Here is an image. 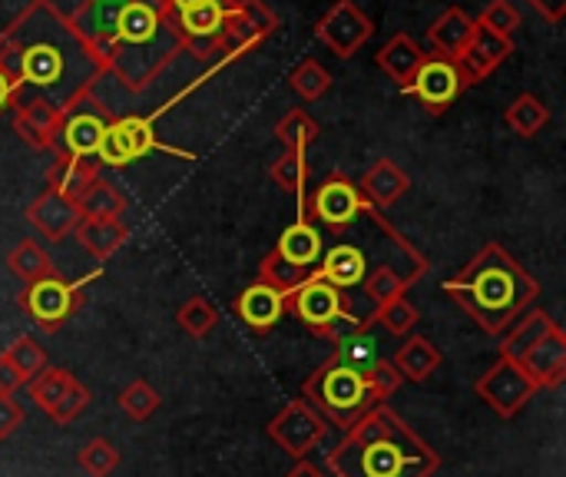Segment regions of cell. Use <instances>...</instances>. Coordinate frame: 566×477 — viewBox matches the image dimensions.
I'll return each mask as SVG.
<instances>
[{
    "label": "cell",
    "mask_w": 566,
    "mask_h": 477,
    "mask_svg": "<svg viewBox=\"0 0 566 477\" xmlns=\"http://www.w3.org/2000/svg\"><path fill=\"white\" fill-rule=\"evenodd\" d=\"M557 322H554V315L551 312H544V309H531L524 319H517L504 335H501V359H521L531 345H537L551 329H554Z\"/></svg>",
    "instance_id": "4dcf8cb0"
},
{
    "label": "cell",
    "mask_w": 566,
    "mask_h": 477,
    "mask_svg": "<svg viewBox=\"0 0 566 477\" xmlns=\"http://www.w3.org/2000/svg\"><path fill=\"white\" fill-rule=\"evenodd\" d=\"M289 86L305 100V103H318L328 90H332V73L318 63V60H302L292 76H289Z\"/></svg>",
    "instance_id": "60d3db41"
},
{
    "label": "cell",
    "mask_w": 566,
    "mask_h": 477,
    "mask_svg": "<svg viewBox=\"0 0 566 477\" xmlns=\"http://www.w3.org/2000/svg\"><path fill=\"white\" fill-rule=\"evenodd\" d=\"M358 189H361V196H365V203L368 206H375V209H391L408 189H411V176L395 163V159H375L368 169H365V176L358 179Z\"/></svg>",
    "instance_id": "cb8c5ba5"
},
{
    "label": "cell",
    "mask_w": 566,
    "mask_h": 477,
    "mask_svg": "<svg viewBox=\"0 0 566 477\" xmlns=\"http://www.w3.org/2000/svg\"><path fill=\"white\" fill-rule=\"evenodd\" d=\"M196 3H206V0H169L172 10H186V7H196Z\"/></svg>",
    "instance_id": "f5cc1de1"
},
{
    "label": "cell",
    "mask_w": 566,
    "mask_h": 477,
    "mask_svg": "<svg viewBox=\"0 0 566 477\" xmlns=\"http://www.w3.org/2000/svg\"><path fill=\"white\" fill-rule=\"evenodd\" d=\"M265 435L292 458V462H305L308 452H315L325 435H328V425L322 422V415L298 395L292 398L269 425H265Z\"/></svg>",
    "instance_id": "4fadbf2b"
},
{
    "label": "cell",
    "mask_w": 566,
    "mask_h": 477,
    "mask_svg": "<svg viewBox=\"0 0 566 477\" xmlns=\"http://www.w3.org/2000/svg\"><path fill=\"white\" fill-rule=\"evenodd\" d=\"M23 388V379L13 372V365L0 355V395H17Z\"/></svg>",
    "instance_id": "681fc988"
},
{
    "label": "cell",
    "mask_w": 566,
    "mask_h": 477,
    "mask_svg": "<svg viewBox=\"0 0 566 477\" xmlns=\"http://www.w3.org/2000/svg\"><path fill=\"white\" fill-rule=\"evenodd\" d=\"M332 477H434L441 455L405 418L375 405L328 452Z\"/></svg>",
    "instance_id": "7a4b0ae2"
},
{
    "label": "cell",
    "mask_w": 566,
    "mask_h": 477,
    "mask_svg": "<svg viewBox=\"0 0 566 477\" xmlns=\"http://www.w3.org/2000/svg\"><path fill=\"white\" fill-rule=\"evenodd\" d=\"M517 365L534 379L537 388H560L566 379V332L554 325L537 345H531Z\"/></svg>",
    "instance_id": "ffe728a7"
},
{
    "label": "cell",
    "mask_w": 566,
    "mask_h": 477,
    "mask_svg": "<svg viewBox=\"0 0 566 477\" xmlns=\"http://www.w3.org/2000/svg\"><path fill=\"white\" fill-rule=\"evenodd\" d=\"M322 126L315 123V116L302 106L289 110L279 123H275V139L285 146V149H308L315 139H318Z\"/></svg>",
    "instance_id": "e575fe53"
},
{
    "label": "cell",
    "mask_w": 566,
    "mask_h": 477,
    "mask_svg": "<svg viewBox=\"0 0 566 477\" xmlns=\"http://www.w3.org/2000/svg\"><path fill=\"white\" fill-rule=\"evenodd\" d=\"M418 319H421V312L408 302V299H391V302H385L381 309H375V322H381L391 335H408L415 325H418Z\"/></svg>",
    "instance_id": "f6af8a7d"
},
{
    "label": "cell",
    "mask_w": 566,
    "mask_h": 477,
    "mask_svg": "<svg viewBox=\"0 0 566 477\" xmlns=\"http://www.w3.org/2000/svg\"><path fill=\"white\" fill-rule=\"evenodd\" d=\"M179 53H186V43L176 30L169 0H129V7L116 20L106 76H116L123 90L139 93Z\"/></svg>",
    "instance_id": "277c9868"
},
{
    "label": "cell",
    "mask_w": 566,
    "mask_h": 477,
    "mask_svg": "<svg viewBox=\"0 0 566 477\" xmlns=\"http://www.w3.org/2000/svg\"><path fill=\"white\" fill-rule=\"evenodd\" d=\"M113 120L116 116L106 110V103L93 90L73 96L70 103L60 106V133H56V149L53 153L96 159V153L103 146V136H106Z\"/></svg>",
    "instance_id": "ba28073f"
},
{
    "label": "cell",
    "mask_w": 566,
    "mask_h": 477,
    "mask_svg": "<svg viewBox=\"0 0 566 477\" xmlns=\"http://www.w3.org/2000/svg\"><path fill=\"white\" fill-rule=\"evenodd\" d=\"M163 110L149 113V116H139V113H129V116H119L109 123L106 136H103V146L96 153V163L99 166H129L143 156H149L153 149H166V153H176L182 159H189V153L182 149H172V146H163L156 139V116Z\"/></svg>",
    "instance_id": "8fae6325"
},
{
    "label": "cell",
    "mask_w": 566,
    "mask_h": 477,
    "mask_svg": "<svg viewBox=\"0 0 566 477\" xmlns=\"http://www.w3.org/2000/svg\"><path fill=\"white\" fill-rule=\"evenodd\" d=\"M96 179H99V163L96 159H80V156H66V153H53V166L46 169V186L63 193L73 203Z\"/></svg>",
    "instance_id": "83f0119b"
},
{
    "label": "cell",
    "mask_w": 566,
    "mask_h": 477,
    "mask_svg": "<svg viewBox=\"0 0 566 477\" xmlns=\"http://www.w3.org/2000/svg\"><path fill=\"white\" fill-rule=\"evenodd\" d=\"M418 282V276H411V272H401V269H395L391 262H381V266H371V272L365 276V282H361V295H365V302L371 305V309H381L385 302H391V299H405V292L411 289Z\"/></svg>",
    "instance_id": "f546056e"
},
{
    "label": "cell",
    "mask_w": 566,
    "mask_h": 477,
    "mask_svg": "<svg viewBox=\"0 0 566 477\" xmlns=\"http://www.w3.org/2000/svg\"><path fill=\"white\" fill-rule=\"evenodd\" d=\"M365 209H368V203H365L358 183L348 179L345 173H332L302 203V219L318 222V226H325V229L342 236V232H348L361 219Z\"/></svg>",
    "instance_id": "30bf717a"
},
{
    "label": "cell",
    "mask_w": 566,
    "mask_h": 477,
    "mask_svg": "<svg viewBox=\"0 0 566 477\" xmlns=\"http://www.w3.org/2000/svg\"><path fill=\"white\" fill-rule=\"evenodd\" d=\"M0 70L56 110L80 93H90L106 73L73 30L70 17L53 0H30L0 30Z\"/></svg>",
    "instance_id": "6da1fadb"
},
{
    "label": "cell",
    "mask_w": 566,
    "mask_h": 477,
    "mask_svg": "<svg viewBox=\"0 0 566 477\" xmlns=\"http://www.w3.org/2000/svg\"><path fill=\"white\" fill-rule=\"evenodd\" d=\"M119 408H123V415L126 418H133V422H149L156 412H159V405H163V398H159V392L149 385V382H143V379H136V382H129L123 392H119Z\"/></svg>",
    "instance_id": "b9f144b4"
},
{
    "label": "cell",
    "mask_w": 566,
    "mask_h": 477,
    "mask_svg": "<svg viewBox=\"0 0 566 477\" xmlns=\"http://www.w3.org/2000/svg\"><path fill=\"white\" fill-rule=\"evenodd\" d=\"M119 462H123L119 448H116V445H109L106 438H93V442H86V445L76 452V465H80V471L90 477H109L116 468H119Z\"/></svg>",
    "instance_id": "7bdbcfd3"
},
{
    "label": "cell",
    "mask_w": 566,
    "mask_h": 477,
    "mask_svg": "<svg viewBox=\"0 0 566 477\" xmlns=\"http://www.w3.org/2000/svg\"><path fill=\"white\" fill-rule=\"evenodd\" d=\"M308 279V272L305 269H298V266H292V262H285L275 249L259 262V279L255 282H265V286H272L279 295H292L302 282Z\"/></svg>",
    "instance_id": "ab89813d"
},
{
    "label": "cell",
    "mask_w": 566,
    "mask_h": 477,
    "mask_svg": "<svg viewBox=\"0 0 566 477\" xmlns=\"http://www.w3.org/2000/svg\"><path fill=\"white\" fill-rule=\"evenodd\" d=\"M80 206L73 199H66L56 189H43L30 206H27V222L46 239V242H63L66 236H73L76 222H80Z\"/></svg>",
    "instance_id": "d6986e66"
},
{
    "label": "cell",
    "mask_w": 566,
    "mask_h": 477,
    "mask_svg": "<svg viewBox=\"0 0 566 477\" xmlns=\"http://www.w3.org/2000/svg\"><path fill=\"white\" fill-rule=\"evenodd\" d=\"M10 365H13V372L23 379V385L27 382H33L50 362H46V352H43V345L33 339V335H17L3 352H0Z\"/></svg>",
    "instance_id": "74e56055"
},
{
    "label": "cell",
    "mask_w": 566,
    "mask_h": 477,
    "mask_svg": "<svg viewBox=\"0 0 566 477\" xmlns=\"http://www.w3.org/2000/svg\"><path fill=\"white\" fill-rule=\"evenodd\" d=\"M474 23H478L481 30L494 33V37L514 40V33H517V27H521V10H517L511 0H491V3L481 10V17H478Z\"/></svg>",
    "instance_id": "ee69618b"
},
{
    "label": "cell",
    "mask_w": 566,
    "mask_h": 477,
    "mask_svg": "<svg viewBox=\"0 0 566 477\" xmlns=\"http://www.w3.org/2000/svg\"><path fill=\"white\" fill-rule=\"evenodd\" d=\"M285 477H328V471H322V468L312 465V462H295V468Z\"/></svg>",
    "instance_id": "816d5d0a"
},
{
    "label": "cell",
    "mask_w": 566,
    "mask_h": 477,
    "mask_svg": "<svg viewBox=\"0 0 566 477\" xmlns=\"http://www.w3.org/2000/svg\"><path fill=\"white\" fill-rule=\"evenodd\" d=\"M375 33L371 17L355 0H338L328 7V13L315 23V37L335 53L338 60H352Z\"/></svg>",
    "instance_id": "5bb4252c"
},
{
    "label": "cell",
    "mask_w": 566,
    "mask_h": 477,
    "mask_svg": "<svg viewBox=\"0 0 566 477\" xmlns=\"http://www.w3.org/2000/svg\"><path fill=\"white\" fill-rule=\"evenodd\" d=\"M511 53H514V40L494 37V33H488V30L478 27L474 40L468 43V50L458 60V70L464 76V86H478L481 80H488Z\"/></svg>",
    "instance_id": "7402d4cb"
},
{
    "label": "cell",
    "mask_w": 566,
    "mask_h": 477,
    "mask_svg": "<svg viewBox=\"0 0 566 477\" xmlns=\"http://www.w3.org/2000/svg\"><path fill=\"white\" fill-rule=\"evenodd\" d=\"M73 236L96 262H106L109 256L123 249V242L129 239V229L123 219H113V216H83Z\"/></svg>",
    "instance_id": "484cf974"
},
{
    "label": "cell",
    "mask_w": 566,
    "mask_h": 477,
    "mask_svg": "<svg viewBox=\"0 0 566 477\" xmlns=\"http://www.w3.org/2000/svg\"><path fill=\"white\" fill-rule=\"evenodd\" d=\"M272 183L292 196H298L305 203V179H308V149H285L272 169H269Z\"/></svg>",
    "instance_id": "d590c367"
},
{
    "label": "cell",
    "mask_w": 566,
    "mask_h": 477,
    "mask_svg": "<svg viewBox=\"0 0 566 477\" xmlns=\"http://www.w3.org/2000/svg\"><path fill=\"white\" fill-rule=\"evenodd\" d=\"M378 359L368 332H355L335 342L328 362H322L302 385V398L322 415L325 425L348 432L365 412L375 408L368 385V365Z\"/></svg>",
    "instance_id": "5b68a950"
},
{
    "label": "cell",
    "mask_w": 566,
    "mask_h": 477,
    "mask_svg": "<svg viewBox=\"0 0 566 477\" xmlns=\"http://www.w3.org/2000/svg\"><path fill=\"white\" fill-rule=\"evenodd\" d=\"M504 123L521 136V139H534L547 123H551V106L534 96V93H521L507 110H504Z\"/></svg>",
    "instance_id": "d6a6232c"
},
{
    "label": "cell",
    "mask_w": 566,
    "mask_h": 477,
    "mask_svg": "<svg viewBox=\"0 0 566 477\" xmlns=\"http://www.w3.org/2000/svg\"><path fill=\"white\" fill-rule=\"evenodd\" d=\"M20 100V86L0 70V116L7 113V110H13V103Z\"/></svg>",
    "instance_id": "f907efd6"
},
{
    "label": "cell",
    "mask_w": 566,
    "mask_h": 477,
    "mask_svg": "<svg viewBox=\"0 0 566 477\" xmlns=\"http://www.w3.org/2000/svg\"><path fill=\"white\" fill-rule=\"evenodd\" d=\"M371 259H368V249L365 246H355V242H335L332 249H325L322 262L315 266L312 279H322L342 292H355L361 289L365 276L371 272Z\"/></svg>",
    "instance_id": "ac0fdd59"
},
{
    "label": "cell",
    "mask_w": 566,
    "mask_h": 477,
    "mask_svg": "<svg viewBox=\"0 0 566 477\" xmlns=\"http://www.w3.org/2000/svg\"><path fill=\"white\" fill-rule=\"evenodd\" d=\"M99 279V269L86 279H63V276H46V279H36L30 286H23V292H17V305L20 312L43 332H56L63 329L80 309H83V299H86V286Z\"/></svg>",
    "instance_id": "52a82bcc"
},
{
    "label": "cell",
    "mask_w": 566,
    "mask_h": 477,
    "mask_svg": "<svg viewBox=\"0 0 566 477\" xmlns=\"http://www.w3.org/2000/svg\"><path fill=\"white\" fill-rule=\"evenodd\" d=\"M126 7H129V0H83L73 13H66L73 30L83 37V43L90 46V53L103 66V73H106L109 56H113L116 20Z\"/></svg>",
    "instance_id": "9a60e30c"
},
{
    "label": "cell",
    "mask_w": 566,
    "mask_h": 477,
    "mask_svg": "<svg viewBox=\"0 0 566 477\" xmlns=\"http://www.w3.org/2000/svg\"><path fill=\"white\" fill-rule=\"evenodd\" d=\"M474 33H478V23H474V17L468 13V10H461V7H448L431 27H428V46H431V53L434 56H444V60H461V53L468 50V43L474 40Z\"/></svg>",
    "instance_id": "603a6c76"
},
{
    "label": "cell",
    "mask_w": 566,
    "mask_h": 477,
    "mask_svg": "<svg viewBox=\"0 0 566 477\" xmlns=\"http://www.w3.org/2000/svg\"><path fill=\"white\" fill-rule=\"evenodd\" d=\"M176 325L189 339H209V332L219 325V309L206 295H192L176 309Z\"/></svg>",
    "instance_id": "f35d334b"
},
{
    "label": "cell",
    "mask_w": 566,
    "mask_h": 477,
    "mask_svg": "<svg viewBox=\"0 0 566 477\" xmlns=\"http://www.w3.org/2000/svg\"><path fill=\"white\" fill-rule=\"evenodd\" d=\"M232 312H235V319H239L249 332L269 335V332L279 325V319L285 315V295H279V292H275L272 286H265V282H252L249 289H242V292L235 295Z\"/></svg>",
    "instance_id": "44dd1931"
},
{
    "label": "cell",
    "mask_w": 566,
    "mask_h": 477,
    "mask_svg": "<svg viewBox=\"0 0 566 477\" xmlns=\"http://www.w3.org/2000/svg\"><path fill=\"white\" fill-rule=\"evenodd\" d=\"M90 402H93V392H90L86 385H80V382H76V385L60 398V405L50 412V422H53V425H70V422H76V418L86 412V405H90Z\"/></svg>",
    "instance_id": "bcb514c9"
},
{
    "label": "cell",
    "mask_w": 566,
    "mask_h": 477,
    "mask_svg": "<svg viewBox=\"0 0 566 477\" xmlns=\"http://www.w3.org/2000/svg\"><path fill=\"white\" fill-rule=\"evenodd\" d=\"M547 23H560L566 17V0H527Z\"/></svg>",
    "instance_id": "c3c4849f"
},
{
    "label": "cell",
    "mask_w": 566,
    "mask_h": 477,
    "mask_svg": "<svg viewBox=\"0 0 566 477\" xmlns=\"http://www.w3.org/2000/svg\"><path fill=\"white\" fill-rule=\"evenodd\" d=\"M441 362H444L441 349L431 345L424 335H411V339L395 352V359H391L395 372H398L405 382H415V385L428 382V379L441 369Z\"/></svg>",
    "instance_id": "f1b7e54d"
},
{
    "label": "cell",
    "mask_w": 566,
    "mask_h": 477,
    "mask_svg": "<svg viewBox=\"0 0 566 477\" xmlns=\"http://www.w3.org/2000/svg\"><path fill=\"white\" fill-rule=\"evenodd\" d=\"M464 90L468 86H464V76H461L458 63L454 60H444V56H434V53L424 56L421 70L405 86V93L418 96L428 106V113H434V116H441Z\"/></svg>",
    "instance_id": "2e32d148"
},
{
    "label": "cell",
    "mask_w": 566,
    "mask_h": 477,
    "mask_svg": "<svg viewBox=\"0 0 566 477\" xmlns=\"http://www.w3.org/2000/svg\"><path fill=\"white\" fill-rule=\"evenodd\" d=\"M30 385V402L40 408V412H53L56 405H60V398L76 385V379H73V372H66V369H56V365H46L33 382H27Z\"/></svg>",
    "instance_id": "836d02e7"
},
{
    "label": "cell",
    "mask_w": 566,
    "mask_h": 477,
    "mask_svg": "<svg viewBox=\"0 0 566 477\" xmlns=\"http://www.w3.org/2000/svg\"><path fill=\"white\" fill-rule=\"evenodd\" d=\"M444 292L474 319L478 329L501 339L537 305L544 289L501 242H488L458 276L444 282Z\"/></svg>",
    "instance_id": "3957f363"
},
{
    "label": "cell",
    "mask_w": 566,
    "mask_h": 477,
    "mask_svg": "<svg viewBox=\"0 0 566 477\" xmlns=\"http://www.w3.org/2000/svg\"><path fill=\"white\" fill-rule=\"evenodd\" d=\"M285 312H292L312 335L328 339L332 345L345 335L368 332L375 325L371 319L358 315L348 292L328 286L322 279H312V276L285 299Z\"/></svg>",
    "instance_id": "8992f818"
},
{
    "label": "cell",
    "mask_w": 566,
    "mask_h": 477,
    "mask_svg": "<svg viewBox=\"0 0 566 477\" xmlns=\"http://www.w3.org/2000/svg\"><path fill=\"white\" fill-rule=\"evenodd\" d=\"M424 46L415 40V37H408V33H395L378 53H375V66L388 76V80H395L401 90L415 80V73L421 70V63H424Z\"/></svg>",
    "instance_id": "d4e9b609"
},
{
    "label": "cell",
    "mask_w": 566,
    "mask_h": 477,
    "mask_svg": "<svg viewBox=\"0 0 566 477\" xmlns=\"http://www.w3.org/2000/svg\"><path fill=\"white\" fill-rule=\"evenodd\" d=\"M279 13L269 10L265 0H235L232 10H226L222 17V30L212 43V60L232 63L239 56H245L252 46H259L265 37H272L279 30Z\"/></svg>",
    "instance_id": "9c48e42d"
},
{
    "label": "cell",
    "mask_w": 566,
    "mask_h": 477,
    "mask_svg": "<svg viewBox=\"0 0 566 477\" xmlns=\"http://www.w3.org/2000/svg\"><path fill=\"white\" fill-rule=\"evenodd\" d=\"M3 262H7V269H10L17 279H23L27 286L56 272V266H53L50 252H46L36 239H23V242H17V246L7 252V259H3Z\"/></svg>",
    "instance_id": "1f68e13d"
},
{
    "label": "cell",
    "mask_w": 566,
    "mask_h": 477,
    "mask_svg": "<svg viewBox=\"0 0 566 477\" xmlns=\"http://www.w3.org/2000/svg\"><path fill=\"white\" fill-rule=\"evenodd\" d=\"M13 133L33 149H56L60 110L36 93H20L13 103Z\"/></svg>",
    "instance_id": "e0dca14e"
},
{
    "label": "cell",
    "mask_w": 566,
    "mask_h": 477,
    "mask_svg": "<svg viewBox=\"0 0 566 477\" xmlns=\"http://www.w3.org/2000/svg\"><path fill=\"white\" fill-rule=\"evenodd\" d=\"M474 392H478V398L488 405V408H494L501 418H517L527 405H531V398L541 392L537 385H534V379L514 362V359H497L478 382H474Z\"/></svg>",
    "instance_id": "7c38bea8"
},
{
    "label": "cell",
    "mask_w": 566,
    "mask_h": 477,
    "mask_svg": "<svg viewBox=\"0 0 566 477\" xmlns=\"http://www.w3.org/2000/svg\"><path fill=\"white\" fill-rule=\"evenodd\" d=\"M23 418H27L23 405L13 395H0V442L13 438L17 428L23 425Z\"/></svg>",
    "instance_id": "7dc6e473"
},
{
    "label": "cell",
    "mask_w": 566,
    "mask_h": 477,
    "mask_svg": "<svg viewBox=\"0 0 566 477\" xmlns=\"http://www.w3.org/2000/svg\"><path fill=\"white\" fill-rule=\"evenodd\" d=\"M275 252H279L285 262H292V266H298V269H305V272L312 276L315 266H318L322 256H325V239H322V232L315 229V222L298 219V222H292V226L279 236Z\"/></svg>",
    "instance_id": "4316f807"
},
{
    "label": "cell",
    "mask_w": 566,
    "mask_h": 477,
    "mask_svg": "<svg viewBox=\"0 0 566 477\" xmlns=\"http://www.w3.org/2000/svg\"><path fill=\"white\" fill-rule=\"evenodd\" d=\"M76 206H80V216H113V219H123V212H126V196L109 183V179H96L80 199H76Z\"/></svg>",
    "instance_id": "8d00e7d4"
}]
</instances>
